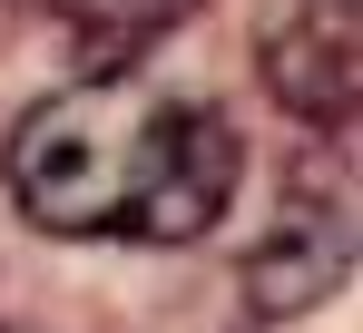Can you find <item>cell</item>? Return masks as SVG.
<instances>
[{"label": "cell", "instance_id": "cell-1", "mask_svg": "<svg viewBox=\"0 0 363 333\" xmlns=\"http://www.w3.org/2000/svg\"><path fill=\"white\" fill-rule=\"evenodd\" d=\"M236 128L147 69L50 89L10 128V206L69 245H196L236 206Z\"/></svg>", "mask_w": 363, "mask_h": 333}, {"label": "cell", "instance_id": "cell-2", "mask_svg": "<svg viewBox=\"0 0 363 333\" xmlns=\"http://www.w3.org/2000/svg\"><path fill=\"white\" fill-rule=\"evenodd\" d=\"M354 0H255V69L275 89V108L304 128H344L354 118Z\"/></svg>", "mask_w": 363, "mask_h": 333}, {"label": "cell", "instance_id": "cell-3", "mask_svg": "<svg viewBox=\"0 0 363 333\" xmlns=\"http://www.w3.org/2000/svg\"><path fill=\"white\" fill-rule=\"evenodd\" d=\"M354 275V206L324 196V186H295L275 225L245 245V304L255 314H314L324 294H344Z\"/></svg>", "mask_w": 363, "mask_h": 333}, {"label": "cell", "instance_id": "cell-4", "mask_svg": "<svg viewBox=\"0 0 363 333\" xmlns=\"http://www.w3.org/2000/svg\"><path fill=\"white\" fill-rule=\"evenodd\" d=\"M206 0H50V20L60 30H79L89 50H108V59H138V50H157L167 30H186Z\"/></svg>", "mask_w": 363, "mask_h": 333}, {"label": "cell", "instance_id": "cell-5", "mask_svg": "<svg viewBox=\"0 0 363 333\" xmlns=\"http://www.w3.org/2000/svg\"><path fill=\"white\" fill-rule=\"evenodd\" d=\"M0 333H10V324H0Z\"/></svg>", "mask_w": 363, "mask_h": 333}]
</instances>
